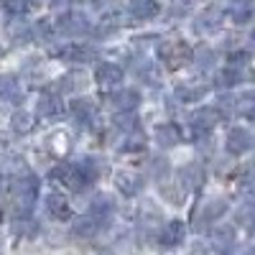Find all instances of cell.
Here are the masks:
<instances>
[{
	"label": "cell",
	"mask_w": 255,
	"mask_h": 255,
	"mask_svg": "<svg viewBox=\"0 0 255 255\" xmlns=\"http://www.w3.org/2000/svg\"><path fill=\"white\" fill-rule=\"evenodd\" d=\"M253 145H255V138H253L250 130H245V128H230V133H227V151L232 156L248 153Z\"/></svg>",
	"instance_id": "cell-3"
},
{
	"label": "cell",
	"mask_w": 255,
	"mask_h": 255,
	"mask_svg": "<svg viewBox=\"0 0 255 255\" xmlns=\"http://www.w3.org/2000/svg\"><path fill=\"white\" fill-rule=\"evenodd\" d=\"M97 82L100 87H118V84L123 82V69L118 67V64H102V67H97Z\"/></svg>",
	"instance_id": "cell-6"
},
{
	"label": "cell",
	"mask_w": 255,
	"mask_h": 255,
	"mask_svg": "<svg viewBox=\"0 0 255 255\" xmlns=\"http://www.w3.org/2000/svg\"><path fill=\"white\" fill-rule=\"evenodd\" d=\"M189 120H191L194 128H199V130H212V128L220 123V113L215 108H199V110L191 113Z\"/></svg>",
	"instance_id": "cell-7"
},
{
	"label": "cell",
	"mask_w": 255,
	"mask_h": 255,
	"mask_svg": "<svg viewBox=\"0 0 255 255\" xmlns=\"http://www.w3.org/2000/svg\"><path fill=\"white\" fill-rule=\"evenodd\" d=\"M113 199L110 197H97L95 199V204H92V215L97 217V220H108L110 215H113Z\"/></svg>",
	"instance_id": "cell-17"
},
{
	"label": "cell",
	"mask_w": 255,
	"mask_h": 255,
	"mask_svg": "<svg viewBox=\"0 0 255 255\" xmlns=\"http://www.w3.org/2000/svg\"><path fill=\"white\" fill-rule=\"evenodd\" d=\"M87 28H90V23L82 13H67L59 18V31H64V33H84Z\"/></svg>",
	"instance_id": "cell-9"
},
{
	"label": "cell",
	"mask_w": 255,
	"mask_h": 255,
	"mask_svg": "<svg viewBox=\"0 0 255 255\" xmlns=\"http://www.w3.org/2000/svg\"><path fill=\"white\" fill-rule=\"evenodd\" d=\"M118 186H120L123 194H128V197H135L138 191L143 189L140 179H138V176H133V174H118Z\"/></svg>",
	"instance_id": "cell-15"
},
{
	"label": "cell",
	"mask_w": 255,
	"mask_h": 255,
	"mask_svg": "<svg viewBox=\"0 0 255 255\" xmlns=\"http://www.w3.org/2000/svg\"><path fill=\"white\" fill-rule=\"evenodd\" d=\"M161 10L158 0H130V15L138 20H151Z\"/></svg>",
	"instance_id": "cell-8"
},
{
	"label": "cell",
	"mask_w": 255,
	"mask_h": 255,
	"mask_svg": "<svg viewBox=\"0 0 255 255\" xmlns=\"http://www.w3.org/2000/svg\"><path fill=\"white\" fill-rule=\"evenodd\" d=\"M191 56H194V54H191L189 44H184V41H168V44L161 46V59H163L171 69L184 67Z\"/></svg>",
	"instance_id": "cell-2"
},
{
	"label": "cell",
	"mask_w": 255,
	"mask_h": 255,
	"mask_svg": "<svg viewBox=\"0 0 255 255\" xmlns=\"http://www.w3.org/2000/svg\"><path fill=\"white\" fill-rule=\"evenodd\" d=\"M74 232H77V235H82V238H92L95 232H97V220H79L74 225Z\"/></svg>",
	"instance_id": "cell-22"
},
{
	"label": "cell",
	"mask_w": 255,
	"mask_h": 255,
	"mask_svg": "<svg viewBox=\"0 0 255 255\" xmlns=\"http://www.w3.org/2000/svg\"><path fill=\"white\" fill-rule=\"evenodd\" d=\"M250 41H253V46H255V31H253V36H250Z\"/></svg>",
	"instance_id": "cell-31"
},
{
	"label": "cell",
	"mask_w": 255,
	"mask_h": 255,
	"mask_svg": "<svg viewBox=\"0 0 255 255\" xmlns=\"http://www.w3.org/2000/svg\"><path fill=\"white\" fill-rule=\"evenodd\" d=\"M102 255H113V253H102Z\"/></svg>",
	"instance_id": "cell-32"
},
{
	"label": "cell",
	"mask_w": 255,
	"mask_h": 255,
	"mask_svg": "<svg viewBox=\"0 0 255 255\" xmlns=\"http://www.w3.org/2000/svg\"><path fill=\"white\" fill-rule=\"evenodd\" d=\"M51 179L54 181H61L64 186L72 189V191H79L84 184H87V176L82 174V168L77 163H61V166H56L54 171H51Z\"/></svg>",
	"instance_id": "cell-1"
},
{
	"label": "cell",
	"mask_w": 255,
	"mask_h": 255,
	"mask_svg": "<svg viewBox=\"0 0 255 255\" xmlns=\"http://www.w3.org/2000/svg\"><path fill=\"white\" fill-rule=\"evenodd\" d=\"M8 33H10V38L15 41V44H23V41H28V26L26 23H10L8 26Z\"/></svg>",
	"instance_id": "cell-21"
},
{
	"label": "cell",
	"mask_w": 255,
	"mask_h": 255,
	"mask_svg": "<svg viewBox=\"0 0 255 255\" xmlns=\"http://www.w3.org/2000/svg\"><path fill=\"white\" fill-rule=\"evenodd\" d=\"M3 8L10 15H20V13L28 10V3H26V0H3Z\"/></svg>",
	"instance_id": "cell-25"
},
{
	"label": "cell",
	"mask_w": 255,
	"mask_h": 255,
	"mask_svg": "<svg viewBox=\"0 0 255 255\" xmlns=\"http://www.w3.org/2000/svg\"><path fill=\"white\" fill-rule=\"evenodd\" d=\"M184 238H186V225H184L181 220H171V222L163 227L161 243H163L166 248H176V245L184 243Z\"/></svg>",
	"instance_id": "cell-5"
},
{
	"label": "cell",
	"mask_w": 255,
	"mask_h": 255,
	"mask_svg": "<svg viewBox=\"0 0 255 255\" xmlns=\"http://www.w3.org/2000/svg\"><path fill=\"white\" fill-rule=\"evenodd\" d=\"M72 110H74L79 118H92V115H95V105H92L90 100H77V102L72 105Z\"/></svg>",
	"instance_id": "cell-24"
},
{
	"label": "cell",
	"mask_w": 255,
	"mask_h": 255,
	"mask_svg": "<svg viewBox=\"0 0 255 255\" xmlns=\"http://www.w3.org/2000/svg\"><path fill=\"white\" fill-rule=\"evenodd\" d=\"M36 194H38V184L33 176L23 179L15 184V207L18 212H31L33 202H36Z\"/></svg>",
	"instance_id": "cell-4"
},
{
	"label": "cell",
	"mask_w": 255,
	"mask_h": 255,
	"mask_svg": "<svg viewBox=\"0 0 255 255\" xmlns=\"http://www.w3.org/2000/svg\"><path fill=\"white\" fill-rule=\"evenodd\" d=\"M0 92H3V97H8V100H18L20 97V87H18L15 77H3L0 79Z\"/></svg>",
	"instance_id": "cell-20"
},
{
	"label": "cell",
	"mask_w": 255,
	"mask_h": 255,
	"mask_svg": "<svg viewBox=\"0 0 255 255\" xmlns=\"http://www.w3.org/2000/svg\"><path fill=\"white\" fill-rule=\"evenodd\" d=\"M232 18H235L238 23H245V20L250 18V3H245V0H235V5H232Z\"/></svg>",
	"instance_id": "cell-23"
},
{
	"label": "cell",
	"mask_w": 255,
	"mask_h": 255,
	"mask_svg": "<svg viewBox=\"0 0 255 255\" xmlns=\"http://www.w3.org/2000/svg\"><path fill=\"white\" fill-rule=\"evenodd\" d=\"M0 56H3V49H0Z\"/></svg>",
	"instance_id": "cell-33"
},
{
	"label": "cell",
	"mask_w": 255,
	"mask_h": 255,
	"mask_svg": "<svg viewBox=\"0 0 255 255\" xmlns=\"http://www.w3.org/2000/svg\"><path fill=\"white\" fill-rule=\"evenodd\" d=\"M118 125L123 128V130H133V128H135V118L128 115V113H123V115H118Z\"/></svg>",
	"instance_id": "cell-27"
},
{
	"label": "cell",
	"mask_w": 255,
	"mask_h": 255,
	"mask_svg": "<svg viewBox=\"0 0 255 255\" xmlns=\"http://www.w3.org/2000/svg\"><path fill=\"white\" fill-rule=\"evenodd\" d=\"M238 79H240L238 69H227V72L220 77V82H222V84H230V87H232V84H238Z\"/></svg>",
	"instance_id": "cell-28"
},
{
	"label": "cell",
	"mask_w": 255,
	"mask_h": 255,
	"mask_svg": "<svg viewBox=\"0 0 255 255\" xmlns=\"http://www.w3.org/2000/svg\"><path fill=\"white\" fill-rule=\"evenodd\" d=\"M59 56L67 59V61H90V59H95L97 54H95V49L87 46V44H69V46H64V49L59 51Z\"/></svg>",
	"instance_id": "cell-10"
},
{
	"label": "cell",
	"mask_w": 255,
	"mask_h": 255,
	"mask_svg": "<svg viewBox=\"0 0 255 255\" xmlns=\"http://www.w3.org/2000/svg\"><path fill=\"white\" fill-rule=\"evenodd\" d=\"M10 125H13V130L15 133H31L33 130V118L28 115V113H15L13 118H10Z\"/></svg>",
	"instance_id": "cell-16"
},
{
	"label": "cell",
	"mask_w": 255,
	"mask_h": 255,
	"mask_svg": "<svg viewBox=\"0 0 255 255\" xmlns=\"http://www.w3.org/2000/svg\"><path fill=\"white\" fill-rule=\"evenodd\" d=\"M156 140H158L163 148L179 145V143H181V130H179V125H174V123L158 125V128H156Z\"/></svg>",
	"instance_id": "cell-11"
},
{
	"label": "cell",
	"mask_w": 255,
	"mask_h": 255,
	"mask_svg": "<svg viewBox=\"0 0 255 255\" xmlns=\"http://www.w3.org/2000/svg\"><path fill=\"white\" fill-rule=\"evenodd\" d=\"M204 92H207L204 84H199V87H179V90H176V97H179L181 102H197V100L204 97Z\"/></svg>",
	"instance_id": "cell-18"
},
{
	"label": "cell",
	"mask_w": 255,
	"mask_h": 255,
	"mask_svg": "<svg viewBox=\"0 0 255 255\" xmlns=\"http://www.w3.org/2000/svg\"><path fill=\"white\" fill-rule=\"evenodd\" d=\"M238 113L240 115H253L255 113V97H250V95L248 97H240L238 100Z\"/></svg>",
	"instance_id": "cell-26"
},
{
	"label": "cell",
	"mask_w": 255,
	"mask_h": 255,
	"mask_svg": "<svg viewBox=\"0 0 255 255\" xmlns=\"http://www.w3.org/2000/svg\"><path fill=\"white\" fill-rule=\"evenodd\" d=\"M74 3H79V0H51V8L54 10H64V8H69Z\"/></svg>",
	"instance_id": "cell-29"
},
{
	"label": "cell",
	"mask_w": 255,
	"mask_h": 255,
	"mask_svg": "<svg viewBox=\"0 0 255 255\" xmlns=\"http://www.w3.org/2000/svg\"><path fill=\"white\" fill-rule=\"evenodd\" d=\"M0 220H3V215H0Z\"/></svg>",
	"instance_id": "cell-34"
},
{
	"label": "cell",
	"mask_w": 255,
	"mask_h": 255,
	"mask_svg": "<svg viewBox=\"0 0 255 255\" xmlns=\"http://www.w3.org/2000/svg\"><path fill=\"white\" fill-rule=\"evenodd\" d=\"M46 209H49V215L54 220H69L72 217V209H69L67 199H64L61 194H49L46 197Z\"/></svg>",
	"instance_id": "cell-12"
},
{
	"label": "cell",
	"mask_w": 255,
	"mask_h": 255,
	"mask_svg": "<svg viewBox=\"0 0 255 255\" xmlns=\"http://www.w3.org/2000/svg\"><path fill=\"white\" fill-rule=\"evenodd\" d=\"M140 102V95L135 92V90H125V92H120V95H115L113 97V105L118 110H123V113H128V110H135V105Z\"/></svg>",
	"instance_id": "cell-14"
},
{
	"label": "cell",
	"mask_w": 255,
	"mask_h": 255,
	"mask_svg": "<svg viewBox=\"0 0 255 255\" xmlns=\"http://www.w3.org/2000/svg\"><path fill=\"white\" fill-rule=\"evenodd\" d=\"M61 110H64V105L56 95H44L38 100V115L41 118H56Z\"/></svg>",
	"instance_id": "cell-13"
},
{
	"label": "cell",
	"mask_w": 255,
	"mask_h": 255,
	"mask_svg": "<svg viewBox=\"0 0 255 255\" xmlns=\"http://www.w3.org/2000/svg\"><path fill=\"white\" fill-rule=\"evenodd\" d=\"M181 179L186 181V186L199 189L204 176H202V168H199V166H186V168H181Z\"/></svg>",
	"instance_id": "cell-19"
},
{
	"label": "cell",
	"mask_w": 255,
	"mask_h": 255,
	"mask_svg": "<svg viewBox=\"0 0 255 255\" xmlns=\"http://www.w3.org/2000/svg\"><path fill=\"white\" fill-rule=\"evenodd\" d=\"M199 56H202V61H199V67H212V59H215V56H212V51L202 49V51H199Z\"/></svg>",
	"instance_id": "cell-30"
}]
</instances>
